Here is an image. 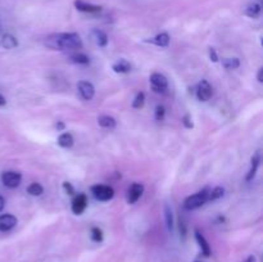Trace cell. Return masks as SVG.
I'll return each instance as SVG.
<instances>
[{
  "label": "cell",
  "mask_w": 263,
  "mask_h": 262,
  "mask_svg": "<svg viewBox=\"0 0 263 262\" xmlns=\"http://www.w3.org/2000/svg\"><path fill=\"white\" fill-rule=\"evenodd\" d=\"M2 181L4 186L14 189V188L20 186L21 181H22V175L17 171H5L2 175Z\"/></svg>",
  "instance_id": "obj_4"
},
{
  "label": "cell",
  "mask_w": 263,
  "mask_h": 262,
  "mask_svg": "<svg viewBox=\"0 0 263 262\" xmlns=\"http://www.w3.org/2000/svg\"><path fill=\"white\" fill-rule=\"evenodd\" d=\"M68 61L74 64H89L90 58L84 53H74L68 57Z\"/></svg>",
  "instance_id": "obj_20"
},
{
  "label": "cell",
  "mask_w": 263,
  "mask_h": 262,
  "mask_svg": "<svg viewBox=\"0 0 263 262\" xmlns=\"http://www.w3.org/2000/svg\"><path fill=\"white\" fill-rule=\"evenodd\" d=\"M144 104H145V94H144L143 91H140L136 94L135 99H134L133 102V107L135 108V109H140V108L144 107Z\"/></svg>",
  "instance_id": "obj_26"
},
{
  "label": "cell",
  "mask_w": 263,
  "mask_h": 262,
  "mask_svg": "<svg viewBox=\"0 0 263 262\" xmlns=\"http://www.w3.org/2000/svg\"><path fill=\"white\" fill-rule=\"evenodd\" d=\"M223 194H225V189L222 186L213 188L212 190H210V194H208V202L220 199V198L223 197Z\"/></svg>",
  "instance_id": "obj_23"
},
{
  "label": "cell",
  "mask_w": 263,
  "mask_h": 262,
  "mask_svg": "<svg viewBox=\"0 0 263 262\" xmlns=\"http://www.w3.org/2000/svg\"><path fill=\"white\" fill-rule=\"evenodd\" d=\"M98 123H99L100 127L109 128V130L115 128L116 125H117L115 118L110 117V116H100V117L98 118Z\"/></svg>",
  "instance_id": "obj_19"
},
{
  "label": "cell",
  "mask_w": 263,
  "mask_h": 262,
  "mask_svg": "<svg viewBox=\"0 0 263 262\" xmlns=\"http://www.w3.org/2000/svg\"><path fill=\"white\" fill-rule=\"evenodd\" d=\"M164 218H166V226L168 231H172L174 229V213H172V208L170 207L168 203L164 204Z\"/></svg>",
  "instance_id": "obj_22"
},
{
  "label": "cell",
  "mask_w": 263,
  "mask_h": 262,
  "mask_svg": "<svg viewBox=\"0 0 263 262\" xmlns=\"http://www.w3.org/2000/svg\"><path fill=\"white\" fill-rule=\"evenodd\" d=\"M152 87L156 92H166L168 89V80L161 73H153L151 76Z\"/></svg>",
  "instance_id": "obj_5"
},
{
  "label": "cell",
  "mask_w": 263,
  "mask_h": 262,
  "mask_svg": "<svg viewBox=\"0 0 263 262\" xmlns=\"http://www.w3.org/2000/svg\"><path fill=\"white\" fill-rule=\"evenodd\" d=\"M74 7L77 10L84 13H99L102 10V7H99V5H94L91 3L84 2V0H76Z\"/></svg>",
  "instance_id": "obj_11"
},
{
  "label": "cell",
  "mask_w": 263,
  "mask_h": 262,
  "mask_svg": "<svg viewBox=\"0 0 263 262\" xmlns=\"http://www.w3.org/2000/svg\"><path fill=\"white\" fill-rule=\"evenodd\" d=\"M222 66L226 69H236L240 66V61H239V58H223Z\"/></svg>",
  "instance_id": "obj_25"
},
{
  "label": "cell",
  "mask_w": 263,
  "mask_h": 262,
  "mask_svg": "<svg viewBox=\"0 0 263 262\" xmlns=\"http://www.w3.org/2000/svg\"><path fill=\"white\" fill-rule=\"evenodd\" d=\"M0 45L4 49H14L18 46V40L10 33H5L2 38V41H0Z\"/></svg>",
  "instance_id": "obj_17"
},
{
  "label": "cell",
  "mask_w": 263,
  "mask_h": 262,
  "mask_svg": "<svg viewBox=\"0 0 263 262\" xmlns=\"http://www.w3.org/2000/svg\"><path fill=\"white\" fill-rule=\"evenodd\" d=\"M210 58L212 62H218V54L215 48H210Z\"/></svg>",
  "instance_id": "obj_31"
},
{
  "label": "cell",
  "mask_w": 263,
  "mask_h": 262,
  "mask_svg": "<svg viewBox=\"0 0 263 262\" xmlns=\"http://www.w3.org/2000/svg\"><path fill=\"white\" fill-rule=\"evenodd\" d=\"M259 163H261V153H259V151H258L254 153V156L252 157V159H251V169H249L248 175H247V177H246L247 181H252V180L254 179L257 171H258Z\"/></svg>",
  "instance_id": "obj_12"
},
{
  "label": "cell",
  "mask_w": 263,
  "mask_h": 262,
  "mask_svg": "<svg viewBox=\"0 0 263 262\" xmlns=\"http://www.w3.org/2000/svg\"><path fill=\"white\" fill-rule=\"evenodd\" d=\"M63 189L66 190V193L67 194H69V195H73L74 193V188H73V185L71 184V182H68V181H64L63 182Z\"/></svg>",
  "instance_id": "obj_30"
},
{
  "label": "cell",
  "mask_w": 263,
  "mask_h": 262,
  "mask_svg": "<svg viewBox=\"0 0 263 262\" xmlns=\"http://www.w3.org/2000/svg\"><path fill=\"white\" fill-rule=\"evenodd\" d=\"M112 69L116 73H128L131 71V64L126 59H120L116 63H113Z\"/></svg>",
  "instance_id": "obj_16"
},
{
  "label": "cell",
  "mask_w": 263,
  "mask_h": 262,
  "mask_svg": "<svg viewBox=\"0 0 263 262\" xmlns=\"http://www.w3.org/2000/svg\"><path fill=\"white\" fill-rule=\"evenodd\" d=\"M74 144V139L72 136V134L69 133H63L59 135L58 138V145L62 148H71Z\"/></svg>",
  "instance_id": "obj_18"
},
{
  "label": "cell",
  "mask_w": 263,
  "mask_h": 262,
  "mask_svg": "<svg viewBox=\"0 0 263 262\" xmlns=\"http://www.w3.org/2000/svg\"><path fill=\"white\" fill-rule=\"evenodd\" d=\"M27 193L30 195H33V197H39V195H41L44 193L43 185H40L39 182H32V184L28 185Z\"/></svg>",
  "instance_id": "obj_24"
},
{
  "label": "cell",
  "mask_w": 263,
  "mask_h": 262,
  "mask_svg": "<svg viewBox=\"0 0 263 262\" xmlns=\"http://www.w3.org/2000/svg\"><path fill=\"white\" fill-rule=\"evenodd\" d=\"M55 127H57V130H58V131H63L64 127H66V125H64L62 121H58V122H57V125H55Z\"/></svg>",
  "instance_id": "obj_33"
},
{
  "label": "cell",
  "mask_w": 263,
  "mask_h": 262,
  "mask_svg": "<svg viewBox=\"0 0 263 262\" xmlns=\"http://www.w3.org/2000/svg\"><path fill=\"white\" fill-rule=\"evenodd\" d=\"M17 225V217L13 215H0V231H9Z\"/></svg>",
  "instance_id": "obj_10"
},
{
  "label": "cell",
  "mask_w": 263,
  "mask_h": 262,
  "mask_svg": "<svg viewBox=\"0 0 263 262\" xmlns=\"http://www.w3.org/2000/svg\"><path fill=\"white\" fill-rule=\"evenodd\" d=\"M144 193V185L140 182H134L131 186L128 188L127 192V203L128 204H135L139 199L141 198Z\"/></svg>",
  "instance_id": "obj_7"
},
{
  "label": "cell",
  "mask_w": 263,
  "mask_h": 262,
  "mask_svg": "<svg viewBox=\"0 0 263 262\" xmlns=\"http://www.w3.org/2000/svg\"><path fill=\"white\" fill-rule=\"evenodd\" d=\"M194 235H195V240H197V243L199 244V248H200V251H202L203 256L210 257L211 256V246H210V243L207 241V239L204 238V235H203L199 230H195Z\"/></svg>",
  "instance_id": "obj_13"
},
{
  "label": "cell",
  "mask_w": 263,
  "mask_h": 262,
  "mask_svg": "<svg viewBox=\"0 0 263 262\" xmlns=\"http://www.w3.org/2000/svg\"><path fill=\"white\" fill-rule=\"evenodd\" d=\"M213 90L207 80H202L197 87V98L200 102H208L212 98Z\"/></svg>",
  "instance_id": "obj_6"
},
{
  "label": "cell",
  "mask_w": 263,
  "mask_h": 262,
  "mask_svg": "<svg viewBox=\"0 0 263 262\" xmlns=\"http://www.w3.org/2000/svg\"><path fill=\"white\" fill-rule=\"evenodd\" d=\"M180 234H181L184 238L186 236V223L182 220H180Z\"/></svg>",
  "instance_id": "obj_32"
},
{
  "label": "cell",
  "mask_w": 263,
  "mask_h": 262,
  "mask_svg": "<svg viewBox=\"0 0 263 262\" xmlns=\"http://www.w3.org/2000/svg\"><path fill=\"white\" fill-rule=\"evenodd\" d=\"M45 45L53 50H79L82 49L81 38L76 32H61L48 36Z\"/></svg>",
  "instance_id": "obj_1"
},
{
  "label": "cell",
  "mask_w": 263,
  "mask_h": 262,
  "mask_svg": "<svg viewBox=\"0 0 263 262\" xmlns=\"http://www.w3.org/2000/svg\"><path fill=\"white\" fill-rule=\"evenodd\" d=\"M91 193L95 197V199L100 200V202H108L115 197V190L109 185L98 184L91 186Z\"/></svg>",
  "instance_id": "obj_3"
},
{
  "label": "cell",
  "mask_w": 263,
  "mask_h": 262,
  "mask_svg": "<svg viewBox=\"0 0 263 262\" xmlns=\"http://www.w3.org/2000/svg\"><path fill=\"white\" fill-rule=\"evenodd\" d=\"M90 236H91L92 241H95V243H102L103 241V231L99 228H91Z\"/></svg>",
  "instance_id": "obj_27"
},
{
  "label": "cell",
  "mask_w": 263,
  "mask_h": 262,
  "mask_svg": "<svg viewBox=\"0 0 263 262\" xmlns=\"http://www.w3.org/2000/svg\"><path fill=\"white\" fill-rule=\"evenodd\" d=\"M244 262H256V257H254V256H249L248 258H247Z\"/></svg>",
  "instance_id": "obj_37"
},
{
  "label": "cell",
  "mask_w": 263,
  "mask_h": 262,
  "mask_svg": "<svg viewBox=\"0 0 263 262\" xmlns=\"http://www.w3.org/2000/svg\"><path fill=\"white\" fill-rule=\"evenodd\" d=\"M87 207V197L85 194H79L72 200L71 210L74 215H82Z\"/></svg>",
  "instance_id": "obj_9"
},
{
  "label": "cell",
  "mask_w": 263,
  "mask_h": 262,
  "mask_svg": "<svg viewBox=\"0 0 263 262\" xmlns=\"http://www.w3.org/2000/svg\"><path fill=\"white\" fill-rule=\"evenodd\" d=\"M246 14L251 18H258L259 14H261V4H258V3H251L247 7Z\"/></svg>",
  "instance_id": "obj_21"
},
{
  "label": "cell",
  "mask_w": 263,
  "mask_h": 262,
  "mask_svg": "<svg viewBox=\"0 0 263 262\" xmlns=\"http://www.w3.org/2000/svg\"><path fill=\"white\" fill-rule=\"evenodd\" d=\"M257 80H258V82H262L263 81V68L258 69V74H257Z\"/></svg>",
  "instance_id": "obj_34"
},
{
  "label": "cell",
  "mask_w": 263,
  "mask_h": 262,
  "mask_svg": "<svg viewBox=\"0 0 263 262\" xmlns=\"http://www.w3.org/2000/svg\"><path fill=\"white\" fill-rule=\"evenodd\" d=\"M210 190L208 188L200 190V192L195 193V194L190 195L186 199L184 200V208L186 211H194L197 208L202 207L203 204L208 202V194H210Z\"/></svg>",
  "instance_id": "obj_2"
},
{
  "label": "cell",
  "mask_w": 263,
  "mask_h": 262,
  "mask_svg": "<svg viewBox=\"0 0 263 262\" xmlns=\"http://www.w3.org/2000/svg\"><path fill=\"white\" fill-rule=\"evenodd\" d=\"M4 207H5V200L4 198H3V195H0V212L4 210Z\"/></svg>",
  "instance_id": "obj_35"
},
{
  "label": "cell",
  "mask_w": 263,
  "mask_h": 262,
  "mask_svg": "<svg viewBox=\"0 0 263 262\" xmlns=\"http://www.w3.org/2000/svg\"><path fill=\"white\" fill-rule=\"evenodd\" d=\"M182 123H184V126L186 128L194 127V123H193V120L192 117H190V115H185L184 117H182Z\"/></svg>",
  "instance_id": "obj_29"
},
{
  "label": "cell",
  "mask_w": 263,
  "mask_h": 262,
  "mask_svg": "<svg viewBox=\"0 0 263 262\" xmlns=\"http://www.w3.org/2000/svg\"><path fill=\"white\" fill-rule=\"evenodd\" d=\"M5 104H7V99L4 98V95L0 94V107H2V105H5Z\"/></svg>",
  "instance_id": "obj_36"
},
{
  "label": "cell",
  "mask_w": 263,
  "mask_h": 262,
  "mask_svg": "<svg viewBox=\"0 0 263 262\" xmlns=\"http://www.w3.org/2000/svg\"><path fill=\"white\" fill-rule=\"evenodd\" d=\"M91 38L98 46H102V48H104V46L108 45V36L104 31L95 28V30L91 31Z\"/></svg>",
  "instance_id": "obj_15"
},
{
  "label": "cell",
  "mask_w": 263,
  "mask_h": 262,
  "mask_svg": "<svg viewBox=\"0 0 263 262\" xmlns=\"http://www.w3.org/2000/svg\"><path fill=\"white\" fill-rule=\"evenodd\" d=\"M195 262H202V261H195Z\"/></svg>",
  "instance_id": "obj_38"
},
{
  "label": "cell",
  "mask_w": 263,
  "mask_h": 262,
  "mask_svg": "<svg viewBox=\"0 0 263 262\" xmlns=\"http://www.w3.org/2000/svg\"><path fill=\"white\" fill-rule=\"evenodd\" d=\"M77 90L84 100H91L95 95V87L89 81H80L77 84Z\"/></svg>",
  "instance_id": "obj_8"
},
{
  "label": "cell",
  "mask_w": 263,
  "mask_h": 262,
  "mask_svg": "<svg viewBox=\"0 0 263 262\" xmlns=\"http://www.w3.org/2000/svg\"><path fill=\"white\" fill-rule=\"evenodd\" d=\"M170 35L167 32H161L158 33L157 36H154V38L149 39V40H145L146 43H151V44H154V45L157 46H161V48H166V46L170 45Z\"/></svg>",
  "instance_id": "obj_14"
},
{
  "label": "cell",
  "mask_w": 263,
  "mask_h": 262,
  "mask_svg": "<svg viewBox=\"0 0 263 262\" xmlns=\"http://www.w3.org/2000/svg\"><path fill=\"white\" fill-rule=\"evenodd\" d=\"M164 116H166V108L163 105H157L156 107V120L163 121Z\"/></svg>",
  "instance_id": "obj_28"
}]
</instances>
